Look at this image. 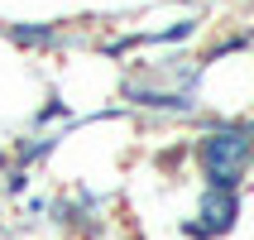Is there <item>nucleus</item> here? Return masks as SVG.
Returning a JSON list of instances; mask_svg holds the SVG:
<instances>
[{"instance_id": "1", "label": "nucleus", "mask_w": 254, "mask_h": 240, "mask_svg": "<svg viewBox=\"0 0 254 240\" xmlns=\"http://www.w3.org/2000/svg\"><path fill=\"white\" fill-rule=\"evenodd\" d=\"M254 163V140L240 130H216L201 144V168H206V187H226L235 192L245 178V168Z\"/></svg>"}, {"instance_id": "2", "label": "nucleus", "mask_w": 254, "mask_h": 240, "mask_svg": "<svg viewBox=\"0 0 254 240\" xmlns=\"http://www.w3.org/2000/svg\"><path fill=\"white\" fill-rule=\"evenodd\" d=\"M197 226L201 236H221V231L235 226L240 216V192H226V187H201V207H197Z\"/></svg>"}, {"instance_id": "3", "label": "nucleus", "mask_w": 254, "mask_h": 240, "mask_svg": "<svg viewBox=\"0 0 254 240\" xmlns=\"http://www.w3.org/2000/svg\"><path fill=\"white\" fill-rule=\"evenodd\" d=\"M10 39L24 43V48H34V43H53V29H48V24H14Z\"/></svg>"}]
</instances>
